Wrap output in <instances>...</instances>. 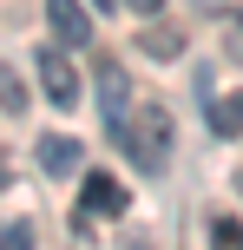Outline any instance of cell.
<instances>
[{
    "label": "cell",
    "instance_id": "cell-1",
    "mask_svg": "<svg viewBox=\"0 0 243 250\" xmlns=\"http://www.w3.org/2000/svg\"><path fill=\"white\" fill-rule=\"evenodd\" d=\"M171 132H178V125H171L165 105H138V112H125V125L112 132V145H125V158L138 165L145 178H158L171 165Z\"/></svg>",
    "mask_w": 243,
    "mask_h": 250
},
{
    "label": "cell",
    "instance_id": "cell-2",
    "mask_svg": "<svg viewBox=\"0 0 243 250\" xmlns=\"http://www.w3.org/2000/svg\"><path fill=\"white\" fill-rule=\"evenodd\" d=\"M33 73H39V92H46L59 112L79 105V73H73V60H66L59 46H39V53H33Z\"/></svg>",
    "mask_w": 243,
    "mask_h": 250
},
{
    "label": "cell",
    "instance_id": "cell-3",
    "mask_svg": "<svg viewBox=\"0 0 243 250\" xmlns=\"http://www.w3.org/2000/svg\"><path fill=\"white\" fill-rule=\"evenodd\" d=\"M79 211H86V217H125V185L105 178V171H92L86 191H79Z\"/></svg>",
    "mask_w": 243,
    "mask_h": 250
},
{
    "label": "cell",
    "instance_id": "cell-4",
    "mask_svg": "<svg viewBox=\"0 0 243 250\" xmlns=\"http://www.w3.org/2000/svg\"><path fill=\"white\" fill-rule=\"evenodd\" d=\"M46 20H53V33H59L66 46H92V13L79 7V0H46Z\"/></svg>",
    "mask_w": 243,
    "mask_h": 250
},
{
    "label": "cell",
    "instance_id": "cell-5",
    "mask_svg": "<svg viewBox=\"0 0 243 250\" xmlns=\"http://www.w3.org/2000/svg\"><path fill=\"white\" fill-rule=\"evenodd\" d=\"M79 158H86V151H79V138H59V132L39 138V165H46L53 178H73V171H79Z\"/></svg>",
    "mask_w": 243,
    "mask_h": 250
},
{
    "label": "cell",
    "instance_id": "cell-6",
    "mask_svg": "<svg viewBox=\"0 0 243 250\" xmlns=\"http://www.w3.org/2000/svg\"><path fill=\"white\" fill-rule=\"evenodd\" d=\"M99 99H105V125L118 132V125H125V73H118L112 60L99 66Z\"/></svg>",
    "mask_w": 243,
    "mask_h": 250
},
{
    "label": "cell",
    "instance_id": "cell-7",
    "mask_svg": "<svg viewBox=\"0 0 243 250\" xmlns=\"http://www.w3.org/2000/svg\"><path fill=\"white\" fill-rule=\"evenodd\" d=\"M210 132H224V138H237V132H243V92L210 99Z\"/></svg>",
    "mask_w": 243,
    "mask_h": 250
},
{
    "label": "cell",
    "instance_id": "cell-8",
    "mask_svg": "<svg viewBox=\"0 0 243 250\" xmlns=\"http://www.w3.org/2000/svg\"><path fill=\"white\" fill-rule=\"evenodd\" d=\"M138 46H145V53H158V60H178V53H184V33H178V26H145Z\"/></svg>",
    "mask_w": 243,
    "mask_h": 250
},
{
    "label": "cell",
    "instance_id": "cell-9",
    "mask_svg": "<svg viewBox=\"0 0 243 250\" xmlns=\"http://www.w3.org/2000/svg\"><path fill=\"white\" fill-rule=\"evenodd\" d=\"M0 112L26 119V86H20V73H13V66H0Z\"/></svg>",
    "mask_w": 243,
    "mask_h": 250
},
{
    "label": "cell",
    "instance_id": "cell-10",
    "mask_svg": "<svg viewBox=\"0 0 243 250\" xmlns=\"http://www.w3.org/2000/svg\"><path fill=\"white\" fill-rule=\"evenodd\" d=\"M210 250H243V224L217 217V224H210Z\"/></svg>",
    "mask_w": 243,
    "mask_h": 250
},
{
    "label": "cell",
    "instance_id": "cell-11",
    "mask_svg": "<svg viewBox=\"0 0 243 250\" xmlns=\"http://www.w3.org/2000/svg\"><path fill=\"white\" fill-rule=\"evenodd\" d=\"M0 250H33V230L26 224H0Z\"/></svg>",
    "mask_w": 243,
    "mask_h": 250
},
{
    "label": "cell",
    "instance_id": "cell-12",
    "mask_svg": "<svg viewBox=\"0 0 243 250\" xmlns=\"http://www.w3.org/2000/svg\"><path fill=\"white\" fill-rule=\"evenodd\" d=\"M125 7H131V13H158L165 0H125Z\"/></svg>",
    "mask_w": 243,
    "mask_h": 250
},
{
    "label": "cell",
    "instance_id": "cell-13",
    "mask_svg": "<svg viewBox=\"0 0 243 250\" xmlns=\"http://www.w3.org/2000/svg\"><path fill=\"white\" fill-rule=\"evenodd\" d=\"M7 171H13V165H7V158H0V185H7Z\"/></svg>",
    "mask_w": 243,
    "mask_h": 250
},
{
    "label": "cell",
    "instance_id": "cell-14",
    "mask_svg": "<svg viewBox=\"0 0 243 250\" xmlns=\"http://www.w3.org/2000/svg\"><path fill=\"white\" fill-rule=\"evenodd\" d=\"M125 250H151V244H145V237H138V244H125Z\"/></svg>",
    "mask_w": 243,
    "mask_h": 250
},
{
    "label": "cell",
    "instance_id": "cell-15",
    "mask_svg": "<svg viewBox=\"0 0 243 250\" xmlns=\"http://www.w3.org/2000/svg\"><path fill=\"white\" fill-rule=\"evenodd\" d=\"M99 7H118V0H99Z\"/></svg>",
    "mask_w": 243,
    "mask_h": 250
},
{
    "label": "cell",
    "instance_id": "cell-16",
    "mask_svg": "<svg viewBox=\"0 0 243 250\" xmlns=\"http://www.w3.org/2000/svg\"><path fill=\"white\" fill-rule=\"evenodd\" d=\"M237 191H243V171H237Z\"/></svg>",
    "mask_w": 243,
    "mask_h": 250
}]
</instances>
